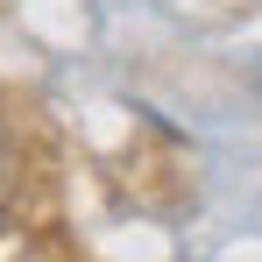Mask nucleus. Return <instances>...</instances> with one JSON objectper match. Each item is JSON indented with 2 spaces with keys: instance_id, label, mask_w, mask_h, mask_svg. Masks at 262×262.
Instances as JSON below:
<instances>
[]
</instances>
